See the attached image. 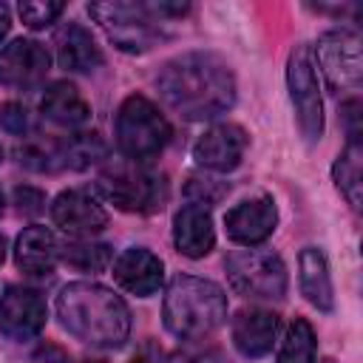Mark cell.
<instances>
[{
  "label": "cell",
  "mask_w": 363,
  "mask_h": 363,
  "mask_svg": "<svg viewBox=\"0 0 363 363\" xmlns=\"http://www.w3.org/2000/svg\"><path fill=\"white\" fill-rule=\"evenodd\" d=\"M162 278H164V264L147 247H128L113 261V281L130 295L139 298L153 295L162 286Z\"/></svg>",
  "instance_id": "15"
},
{
  "label": "cell",
  "mask_w": 363,
  "mask_h": 363,
  "mask_svg": "<svg viewBox=\"0 0 363 363\" xmlns=\"http://www.w3.org/2000/svg\"><path fill=\"white\" fill-rule=\"evenodd\" d=\"M88 14L99 23L108 40L125 54H145L162 40V20L147 3H88Z\"/></svg>",
  "instance_id": "6"
},
{
  "label": "cell",
  "mask_w": 363,
  "mask_h": 363,
  "mask_svg": "<svg viewBox=\"0 0 363 363\" xmlns=\"http://www.w3.org/2000/svg\"><path fill=\"white\" fill-rule=\"evenodd\" d=\"M14 159H17L20 167H26L31 173H57V170H62V153H60L57 139L28 136V139L17 142Z\"/></svg>",
  "instance_id": "24"
},
{
  "label": "cell",
  "mask_w": 363,
  "mask_h": 363,
  "mask_svg": "<svg viewBox=\"0 0 363 363\" xmlns=\"http://www.w3.org/2000/svg\"><path fill=\"white\" fill-rule=\"evenodd\" d=\"M323 363H335V360H323Z\"/></svg>",
  "instance_id": "38"
},
{
  "label": "cell",
  "mask_w": 363,
  "mask_h": 363,
  "mask_svg": "<svg viewBox=\"0 0 363 363\" xmlns=\"http://www.w3.org/2000/svg\"><path fill=\"white\" fill-rule=\"evenodd\" d=\"M57 62L65 71L88 74V71H96L105 62V57H102V48L96 45V40L91 37V31L85 26L65 23L57 31Z\"/></svg>",
  "instance_id": "19"
},
{
  "label": "cell",
  "mask_w": 363,
  "mask_h": 363,
  "mask_svg": "<svg viewBox=\"0 0 363 363\" xmlns=\"http://www.w3.org/2000/svg\"><path fill=\"white\" fill-rule=\"evenodd\" d=\"M250 136L241 125L235 122H218L213 128H207L196 145H193V159L196 164L216 170V173H230L241 164L244 153H247Z\"/></svg>",
  "instance_id": "10"
},
{
  "label": "cell",
  "mask_w": 363,
  "mask_h": 363,
  "mask_svg": "<svg viewBox=\"0 0 363 363\" xmlns=\"http://www.w3.org/2000/svg\"><path fill=\"white\" fill-rule=\"evenodd\" d=\"M54 306L62 329L85 346L119 349L130 337L128 303L102 284H94V281L65 284Z\"/></svg>",
  "instance_id": "2"
},
{
  "label": "cell",
  "mask_w": 363,
  "mask_h": 363,
  "mask_svg": "<svg viewBox=\"0 0 363 363\" xmlns=\"http://www.w3.org/2000/svg\"><path fill=\"white\" fill-rule=\"evenodd\" d=\"M14 201H17V210H20V213L34 216V213H40V210H43L45 196H43V190L23 184V187H17V190H14Z\"/></svg>",
  "instance_id": "31"
},
{
  "label": "cell",
  "mask_w": 363,
  "mask_h": 363,
  "mask_svg": "<svg viewBox=\"0 0 363 363\" xmlns=\"http://www.w3.org/2000/svg\"><path fill=\"white\" fill-rule=\"evenodd\" d=\"M0 162H3V147H0Z\"/></svg>",
  "instance_id": "37"
},
{
  "label": "cell",
  "mask_w": 363,
  "mask_h": 363,
  "mask_svg": "<svg viewBox=\"0 0 363 363\" xmlns=\"http://www.w3.org/2000/svg\"><path fill=\"white\" fill-rule=\"evenodd\" d=\"M167 363H230L227 354L216 346H190V349H179L167 357Z\"/></svg>",
  "instance_id": "29"
},
{
  "label": "cell",
  "mask_w": 363,
  "mask_h": 363,
  "mask_svg": "<svg viewBox=\"0 0 363 363\" xmlns=\"http://www.w3.org/2000/svg\"><path fill=\"white\" fill-rule=\"evenodd\" d=\"M275 224H278V210L269 196L247 199V201L235 204L233 210H227V216H224L227 235L244 247H255V244L267 241L275 233Z\"/></svg>",
  "instance_id": "14"
},
{
  "label": "cell",
  "mask_w": 363,
  "mask_h": 363,
  "mask_svg": "<svg viewBox=\"0 0 363 363\" xmlns=\"http://www.w3.org/2000/svg\"><path fill=\"white\" fill-rule=\"evenodd\" d=\"M230 286L252 301H281L289 286L286 267L281 255L269 250H233L224 258Z\"/></svg>",
  "instance_id": "7"
},
{
  "label": "cell",
  "mask_w": 363,
  "mask_h": 363,
  "mask_svg": "<svg viewBox=\"0 0 363 363\" xmlns=\"http://www.w3.org/2000/svg\"><path fill=\"white\" fill-rule=\"evenodd\" d=\"M60 261V244L48 227L31 224L14 241V264L26 275H51Z\"/></svg>",
  "instance_id": "18"
},
{
  "label": "cell",
  "mask_w": 363,
  "mask_h": 363,
  "mask_svg": "<svg viewBox=\"0 0 363 363\" xmlns=\"http://www.w3.org/2000/svg\"><path fill=\"white\" fill-rule=\"evenodd\" d=\"M9 28H11V11H9L6 3H0V43H3V37L9 34Z\"/></svg>",
  "instance_id": "32"
},
{
  "label": "cell",
  "mask_w": 363,
  "mask_h": 363,
  "mask_svg": "<svg viewBox=\"0 0 363 363\" xmlns=\"http://www.w3.org/2000/svg\"><path fill=\"white\" fill-rule=\"evenodd\" d=\"M0 216H3V190H0Z\"/></svg>",
  "instance_id": "35"
},
{
  "label": "cell",
  "mask_w": 363,
  "mask_h": 363,
  "mask_svg": "<svg viewBox=\"0 0 363 363\" xmlns=\"http://www.w3.org/2000/svg\"><path fill=\"white\" fill-rule=\"evenodd\" d=\"M130 363H145V360H139V357H136V360H130Z\"/></svg>",
  "instance_id": "36"
},
{
  "label": "cell",
  "mask_w": 363,
  "mask_h": 363,
  "mask_svg": "<svg viewBox=\"0 0 363 363\" xmlns=\"http://www.w3.org/2000/svg\"><path fill=\"white\" fill-rule=\"evenodd\" d=\"M79 363H105V360H91V357H85V360H79Z\"/></svg>",
  "instance_id": "34"
},
{
  "label": "cell",
  "mask_w": 363,
  "mask_h": 363,
  "mask_svg": "<svg viewBox=\"0 0 363 363\" xmlns=\"http://www.w3.org/2000/svg\"><path fill=\"white\" fill-rule=\"evenodd\" d=\"M281 329V318L269 309H241L233 320V343L244 357H264Z\"/></svg>",
  "instance_id": "17"
},
{
  "label": "cell",
  "mask_w": 363,
  "mask_h": 363,
  "mask_svg": "<svg viewBox=\"0 0 363 363\" xmlns=\"http://www.w3.org/2000/svg\"><path fill=\"white\" fill-rule=\"evenodd\" d=\"M45 326V301L28 286H9L0 298V332L9 340H31Z\"/></svg>",
  "instance_id": "12"
},
{
  "label": "cell",
  "mask_w": 363,
  "mask_h": 363,
  "mask_svg": "<svg viewBox=\"0 0 363 363\" xmlns=\"http://www.w3.org/2000/svg\"><path fill=\"white\" fill-rule=\"evenodd\" d=\"M60 153H62V167L85 170L108 156V145L96 130H79L60 142Z\"/></svg>",
  "instance_id": "23"
},
{
  "label": "cell",
  "mask_w": 363,
  "mask_h": 363,
  "mask_svg": "<svg viewBox=\"0 0 363 363\" xmlns=\"http://www.w3.org/2000/svg\"><path fill=\"white\" fill-rule=\"evenodd\" d=\"M113 130L122 156L136 164L153 162L170 142V125L164 113L142 94H130L122 99Z\"/></svg>",
  "instance_id": "5"
},
{
  "label": "cell",
  "mask_w": 363,
  "mask_h": 363,
  "mask_svg": "<svg viewBox=\"0 0 363 363\" xmlns=\"http://www.w3.org/2000/svg\"><path fill=\"white\" fill-rule=\"evenodd\" d=\"M162 102L182 119H216L235 105V77L213 51H187L167 60L156 74Z\"/></svg>",
  "instance_id": "1"
},
{
  "label": "cell",
  "mask_w": 363,
  "mask_h": 363,
  "mask_svg": "<svg viewBox=\"0 0 363 363\" xmlns=\"http://www.w3.org/2000/svg\"><path fill=\"white\" fill-rule=\"evenodd\" d=\"M164 329L182 340H199L227 320V295L216 281L176 275L162 301Z\"/></svg>",
  "instance_id": "3"
},
{
  "label": "cell",
  "mask_w": 363,
  "mask_h": 363,
  "mask_svg": "<svg viewBox=\"0 0 363 363\" xmlns=\"http://www.w3.org/2000/svg\"><path fill=\"white\" fill-rule=\"evenodd\" d=\"M60 258L79 269V272H102L111 264V247L108 244H88V241H71L60 250Z\"/></svg>",
  "instance_id": "26"
},
{
  "label": "cell",
  "mask_w": 363,
  "mask_h": 363,
  "mask_svg": "<svg viewBox=\"0 0 363 363\" xmlns=\"http://www.w3.org/2000/svg\"><path fill=\"white\" fill-rule=\"evenodd\" d=\"M40 113L62 128H79L91 119V105L85 102V96L79 94V88L74 82H51L43 96H40Z\"/></svg>",
  "instance_id": "20"
},
{
  "label": "cell",
  "mask_w": 363,
  "mask_h": 363,
  "mask_svg": "<svg viewBox=\"0 0 363 363\" xmlns=\"http://www.w3.org/2000/svg\"><path fill=\"white\" fill-rule=\"evenodd\" d=\"M51 218L62 233H68L74 238H91L108 227L105 207L99 204V199L94 193H88L82 187L62 190L51 204Z\"/></svg>",
  "instance_id": "11"
},
{
  "label": "cell",
  "mask_w": 363,
  "mask_h": 363,
  "mask_svg": "<svg viewBox=\"0 0 363 363\" xmlns=\"http://www.w3.org/2000/svg\"><path fill=\"white\" fill-rule=\"evenodd\" d=\"M173 244L187 258H204L216 247V227L210 210L187 201L173 216Z\"/></svg>",
  "instance_id": "16"
},
{
  "label": "cell",
  "mask_w": 363,
  "mask_h": 363,
  "mask_svg": "<svg viewBox=\"0 0 363 363\" xmlns=\"http://www.w3.org/2000/svg\"><path fill=\"white\" fill-rule=\"evenodd\" d=\"M227 190H230V184L207 179V176H190L187 184H184V196L190 199V204H201V207L216 204Z\"/></svg>",
  "instance_id": "28"
},
{
  "label": "cell",
  "mask_w": 363,
  "mask_h": 363,
  "mask_svg": "<svg viewBox=\"0 0 363 363\" xmlns=\"http://www.w3.org/2000/svg\"><path fill=\"white\" fill-rule=\"evenodd\" d=\"M318 337L306 318H295L286 326V335L278 349V363H315Z\"/></svg>",
  "instance_id": "25"
},
{
  "label": "cell",
  "mask_w": 363,
  "mask_h": 363,
  "mask_svg": "<svg viewBox=\"0 0 363 363\" xmlns=\"http://www.w3.org/2000/svg\"><path fill=\"white\" fill-rule=\"evenodd\" d=\"M0 125H3L9 133L23 136V133L28 130V113H26V108H23L20 102H6V105L0 108Z\"/></svg>",
  "instance_id": "30"
},
{
  "label": "cell",
  "mask_w": 363,
  "mask_h": 363,
  "mask_svg": "<svg viewBox=\"0 0 363 363\" xmlns=\"http://www.w3.org/2000/svg\"><path fill=\"white\" fill-rule=\"evenodd\" d=\"M6 261V235L0 233V264Z\"/></svg>",
  "instance_id": "33"
},
{
  "label": "cell",
  "mask_w": 363,
  "mask_h": 363,
  "mask_svg": "<svg viewBox=\"0 0 363 363\" xmlns=\"http://www.w3.org/2000/svg\"><path fill=\"white\" fill-rule=\"evenodd\" d=\"M62 11H65V3H51V0H45V3L28 0V3H20V6H17V14H20V20H23L28 28H45V26H51Z\"/></svg>",
  "instance_id": "27"
},
{
  "label": "cell",
  "mask_w": 363,
  "mask_h": 363,
  "mask_svg": "<svg viewBox=\"0 0 363 363\" xmlns=\"http://www.w3.org/2000/svg\"><path fill=\"white\" fill-rule=\"evenodd\" d=\"M51 68V54L43 43L20 37L0 48V85L6 88H34L45 79Z\"/></svg>",
  "instance_id": "13"
},
{
  "label": "cell",
  "mask_w": 363,
  "mask_h": 363,
  "mask_svg": "<svg viewBox=\"0 0 363 363\" xmlns=\"http://www.w3.org/2000/svg\"><path fill=\"white\" fill-rule=\"evenodd\" d=\"M332 176L337 190L343 193V199L352 204V210H360L363 201V147H360V136L346 139V147L340 150V156L332 164Z\"/></svg>",
  "instance_id": "22"
},
{
  "label": "cell",
  "mask_w": 363,
  "mask_h": 363,
  "mask_svg": "<svg viewBox=\"0 0 363 363\" xmlns=\"http://www.w3.org/2000/svg\"><path fill=\"white\" fill-rule=\"evenodd\" d=\"M96 193L125 213H156L167 201V182L147 164L108 162L96 176Z\"/></svg>",
  "instance_id": "4"
},
{
  "label": "cell",
  "mask_w": 363,
  "mask_h": 363,
  "mask_svg": "<svg viewBox=\"0 0 363 363\" xmlns=\"http://www.w3.org/2000/svg\"><path fill=\"white\" fill-rule=\"evenodd\" d=\"M298 284L303 298L320 309V312H332L335 309V289H332V275H329V264L326 255L318 247H303L298 255Z\"/></svg>",
  "instance_id": "21"
},
{
  "label": "cell",
  "mask_w": 363,
  "mask_h": 363,
  "mask_svg": "<svg viewBox=\"0 0 363 363\" xmlns=\"http://www.w3.org/2000/svg\"><path fill=\"white\" fill-rule=\"evenodd\" d=\"M286 85H289V99H292V108H295L301 136L309 145H315L323 136V102H320V91H318L315 62H312L309 48L303 43L289 51Z\"/></svg>",
  "instance_id": "8"
},
{
  "label": "cell",
  "mask_w": 363,
  "mask_h": 363,
  "mask_svg": "<svg viewBox=\"0 0 363 363\" xmlns=\"http://www.w3.org/2000/svg\"><path fill=\"white\" fill-rule=\"evenodd\" d=\"M318 65L329 82L332 91L337 94H354L360 88L363 77V54H360V37L349 28H332L320 34L318 48H315Z\"/></svg>",
  "instance_id": "9"
}]
</instances>
